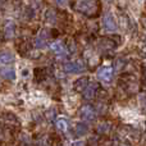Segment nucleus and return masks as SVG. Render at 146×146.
Returning <instances> with one entry per match:
<instances>
[{
  "label": "nucleus",
  "instance_id": "12",
  "mask_svg": "<svg viewBox=\"0 0 146 146\" xmlns=\"http://www.w3.org/2000/svg\"><path fill=\"white\" fill-rule=\"evenodd\" d=\"M14 62V55L9 51H3L1 53V64H9V63H13Z\"/></svg>",
  "mask_w": 146,
  "mask_h": 146
},
{
  "label": "nucleus",
  "instance_id": "17",
  "mask_svg": "<svg viewBox=\"0 0 146 146\" xmlns=\"http://www.w3.org/2000/svg\"><path fill=\"white\" fill-rule=\"evenodd\" d=\"M144 103V104H146V96H142L141 98V104Z\"/></svg>",
  "mask_w": 146,
  "mask_h": 146
},
{
  "label": "nucleus",
  "instance_id": "14",
  "mask_svg": "<svg viewBox=\"0 0 146 146\" xmlns=\"http://www.w3.org/2000/svg\"><path fill=\"white\" fill-rule=\"evenodd\" d=\"M14 35V25L9 23V25L5 27V36H13Z\"/></svg>",
  "mask_w": 146,
  "mask_h": 146
},
{
  "label": "nucleus",
  "instance_id": "15",
  "mask_svg": "<svg viewBox=\"0 0 146 146\" xmlns=\"http://www.w3.org/2000/svg\"><path fill=\"white\" fill-rule=\"evenodd\" d=\"M71 146H85V144H83L82 141H76V142H73Z\"/></svg>",
  "mask_w": 146,
  "mask_h": 146
},
{
  "label": "nucleus",
  "instance_id": "7",
  "mask_svg": "<svg viewBox=\"0 0 146 146\" xmlns=\"http://www.w3.org/2000/svg\"><path fill=\"white\" fill-rule=\"evenodd\" d=\"M98 88H99V85L96 82L88 83V86L85 88V91H83V96H85L86 100H91V99L95 98V94H96V91H98Z\"/></svg>",
  "mask_w": 146,
  "mask_h": 146
},
{
  "label": "nucleus",
  "instance_id": "9",
  "mask_svg": "<svg viewBox=\"0 0 146 146\" xmlns=\"http://www.w3.org/2000/svg\"><path fill=\"white\" fill-rule=\"evenodd\" d=\"M50 49L54 51L55 54H58V55H63L64 53H66V48H64V44L60 42V41H56V42L51 44Z\"/></svg>",
  "mask_w": 146,
  "mask_h": 146
},
{
  "label": "nucleus",
  "instance_id": "13",
  "mask_svg": "<svg viewBox=\"0 0 146 146\" xmlns=\"http://www.w3.org/2000/svg\"><path fill=\"white\" fill-rule=\"evenodd\" d=\"M87 132H88V126L86 123H78L76 126V133H77V136H83Z\"/></svg>",
  "mask_w": 146,
  "mask_h": 146
},
{
  "label": "nucleus",
  "instance_id": "4",
  "mask_svg": "<svg viewBox=\"0 0 146 146\" xmlns=\"http://www.w3.org/2000/svg\"><path fill=\"white\" fill-rule=\"evenodd\" d=\"M48 42H49V31L46 28H42L40 31V33L37 35V37H36L35 45H36V48L41 49V48H45L48 45Z\"/></svg>",
  "mask_w": 146,
  "mask_h": 146
},
{
  "label": "nucleus",
  "instance_id": "3",
  "mask_svg": "<svg viewBox=\"0 0 146 146\" xmlns=\"http://www.w3.org/2000/svg\"><path fill=\"white\" fill-rule=\"evenodd\" d=\"M80 117L85 121H94L96 117V111L91 105H83L80 110Z\"/></svg>",
  "mask_w": 146,
  "mask_h": 146
},
{
  "label": "nucleus",
  "instance_id": "11",
  "mask_svg": "<svg viewBox=\"0 0 146 146\" xmlns=\"http://www.w3.org/2000/svg\"><path fill=\"white\" fill-rule=\"evenodd\" d=\"M68 126H69V123H68V121H67V118L60 117V118L56 119V127H58L60 131H63V132L68 131Z\"/></svg>",
  "mask_w": 146,
  "mask_h": 146
},
{
  "label": "nucleus",
  "instance_id": "5",
  "mask_svg": "<svg viewBox=\"0 0 146 146\" xmlns=\"http://www.w3.org/2000/svg\"><path fill=\"white\" fill-rule=\"evenodd\" d=\"M103 25H104V28H105L106 31L113 32V31L117 30V22H115V19H114V17H113L111 13H106V14L104 15Z\"/></svg>",
  "mask_w": 146,
  "mask_h": 146
},
{
  "label": "nucleus",
  "instance_id": "2",
  "mask_svg": "<svg viewBox=\"0 0 146 146\" xmlns=\"http://www.w3.org/2000/svg\"><path fill=\"white\" fill-rule=\"evenodd\" d=\"M64 71L67 73H82L85 71V66H83V63H81V62H68V63H66L63 66Z\"/></svg>",
  "mask_w": 146,
  "mask_h": 146
},
{
  "label": "nucleus",
  "instance_id": "8",
  "mask_svg": "<svg viewBox=\"0 0 146 146\" xmlns=\"http://www.w3.org/2000/svg\"><path fill=\"white\" fill-rule=\"evenodd\" d=\"M73 86H74V88L77 91H82V92H83V91H85V88L88 86V78L87 77L78 78V80L74 82V85H73Z\"/></svg>",
  "mask_w": 146,
  "mask_h": 146
},
{
  "label": "nucleus",
  "instance_id": "16",
  "mask_svg": "<svg viewBox=\"0 0 146 146\" xmlns=\"http://www.w3.org/2000/svg\"><path fill=\"white\" fill-rule=\"evenodd\" d=\"M55 1H56V4H64V3H66L67 1V0H55Z\"/></svg>",
  "mask_w": 146,
  "mask_h": 146
},
{
  "label": "nucleus",
  "instance_id": "10",
  "mask_svg": "<svg viewBox=\"0 0 146 146\" xmlns=\"http://www.w3.org/2000/svg\"><path fill=\"white\" fill-rule=\"evenodd\" d=\"M1 77L5 78V80H14V78H15L14 68H10V67L5 68V67H3V68H1Z\"/></svg>",
  "mask_w": 146,
  "mask_h": 146
},
{
  "label": "nucleus",
  "instance_id": "1",
  "mask_svg": "<svg viewBox=\"0 0 146 146\" xmlns=\"http://www.w3.org/2000/svg\"><path fill=\"white\" fill-rule=\"evenodd\" d=\"M71 7L74 12L83 14L86 17H96L100 12L99 0H72Z\"/></svg>",
  "mask_w": 146,
  "mask_h": 146
},
{
  "label": "nucleus",
  "instance_id": "6",
  "mask_svg": "<svg viewBox=\"0 0 146 146\" xmlns=\"http://www.w3.org/2000/svg\"><path fill=\"white\" fill-rule=\"evenodd\" d=\"M98 77L100 78V80L105 81V82H109V81L111 80V77H113V68L109 66L101 67L98 71Z\"/></svg>",
  "mask_w": 146,
  "mask_h": 146
}]
</instances>
